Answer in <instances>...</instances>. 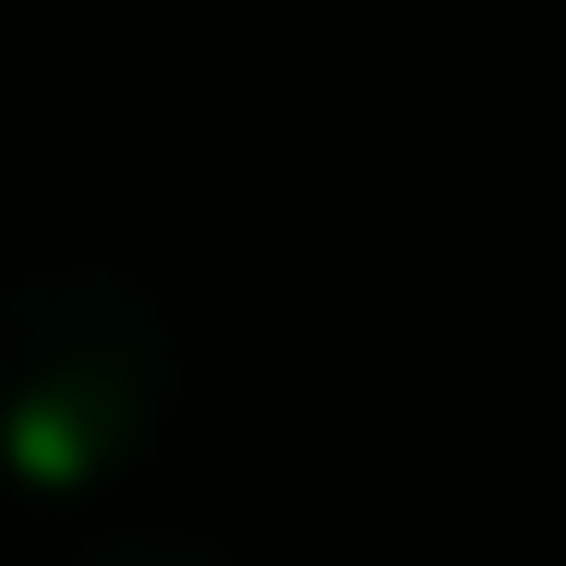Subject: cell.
Returning a JSON list of instances; mask_svg holds the SVG:
<instances>
[{"label": "cell", "mask_w": 566, "mask_h": 566, "mask_svg": "<svg viewBox=\"0 0 566 566\" xmlns=\"http://www.w3.org/2000/svg\"><path fill=\"white\" fill-rule=\"evenodd\" d=\"M169 338L120 277H12L0 290V470L73 494L145 447Z\"/></svg>", "instance_id": "obj_1"}]
</instances>
